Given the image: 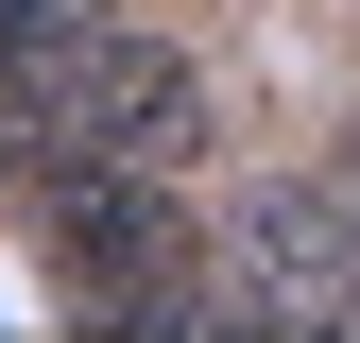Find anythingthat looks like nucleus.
Returning <instances> with one entry per match:
<instances>
[{
    "label": "nucleus",
    "instance_id": "1",
    "mask_svg": "<svg viewBox=\"0 0 360 343\" xmlns=\"http://www.w3.org/2000/svg\"><path fill=\"white\" fill-rule=\"evenodd\" d=\"M18 86H34V120H52L69 155H120V172H189L206 155V86H189V52H155V34L52 18V34H18Z\"/></svg>",
    "mask_w": 360,
    "mask_h": 343
},
{
    "label": "nucleus",
    "instance_id": "2",
    "mask_svg": "<svg viewBox=\"0 0 360 343\" xmlns=\"http://www.w3.org/2000/svg\"><path fill=\"white\" fill-rule=\"evenodd\" d=\"M206 275H223L240 326H360V206L343 189H257Z\"/></svg>",
    "mask_w": 360,
    "mask_h": 343
}]
</instances>
